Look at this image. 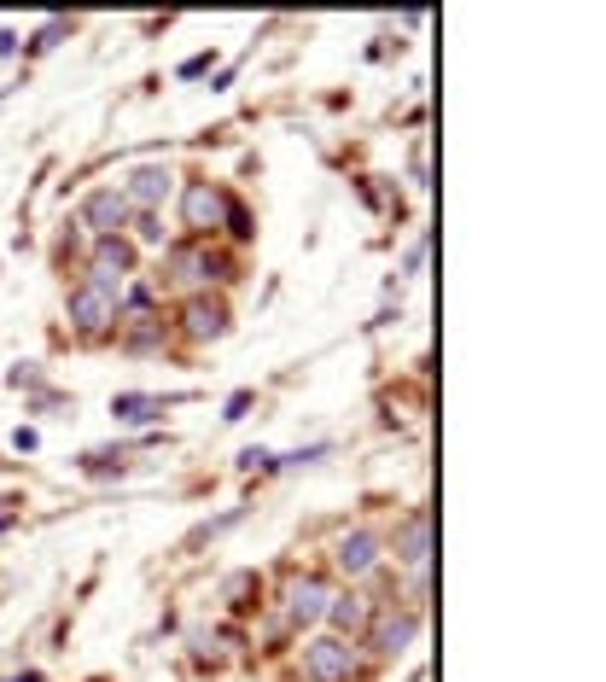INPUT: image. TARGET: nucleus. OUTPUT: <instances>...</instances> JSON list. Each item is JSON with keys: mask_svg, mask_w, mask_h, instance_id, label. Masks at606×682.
Masks as SVG:
<instances>
[{"mask_svg": "<svg viewBox=\"0 0 606 682\" xmlns=\"http://www.w3.org/2000/svg\"><path fill=\"white\" fill-rule=\"evenodd\" d=\"M414 630H420V613H379L373 618V648L379 653H403L408 642H414Z\"/></svg>", "mask_w": 606, "mask_h": 682, "instance_id": "obj_9", "label": "nucleus"}, {"mask_svg": "<svg viewBox=\"0 0 606 682\" xmlns=\"http://www.w3.org/2000/svg\"><path fill=\"white\" fill-rule=\"evenodd\" d=\"M169 181L175 175L164 170V164H140V170H129V181H123V199L140 210H158L169 199Z\"/></svg>", "mask_w": 606, "mask_h": 682, "instance_id": "obj_7", "label": "nucleus"}, {"mask_svg": "<svg viewBox=\"0 0 606 682\" xmlns=\"http://www.w3.org/2000/svg\"><path fill=\"white\" fill-rule=\"evenodd\" d=\"M263 583H257V572H234V578L222 583V601H234V607H251V595H257Z\"/></svg>", "mask_w": 606, "mask_h": 682, "instance_id": "obj_15", "label": "nucleus"}, {"mask_svg": "<svg viewBox=\"0 0 606 682\" xmlns=\"http://www.w3.org/2000/svg\"><path fill=\"white\" fill-rule=\"evenodd\" d=\"M135 269V251L123 245V239L111 234L94 245V263H88V280H100V286H111V280H123V274Z\"/></svg>", "mask_w": 606, "mask_h": 682, "instance_id": "obj_8", "label": "nucleus"}, {"mask_svg": "<svg viewBox=\"0 0 606 682\" xmlns=\"http://www.w3.org/2000/svg\"><path fill=\"white\" fill-rule=\"evenodd\" d=\"M327 601H333V583L315 578V572L286 583V618H292V624H315V618H327Z\"/></svg>", "mask_w": 606, "mask_h": 682, "instance_id": "obj_6", "label": "nucleus"}, {"mask_svg": "<svg viewBox=\"0 0 606 682\" xmlns=\"http://www.w3.org/2000/svg\"><path fill=\"white\" fill-rule=\"evenodd\" d=\"M140 239H146V245H158V239H164V222H158V210H146V216H140Z\"/></svg>", "mask_w": 606, "mask_h": 682, "instance_id": "obj_16", "label": "nucleus"}, {"mask_svg": "<svg viewBox=\"0 0 606 682\" xmlns=\"http://www.w3.org/2000/svg\"><path fill=\"white\" fill-rule=\"evenodd\" d=\"M169 269H175V280H193V286H199V280H216L222 263L204 257L199 245H175V251H169Z\"/></svg>", "mask_w": 606, "mask_h": 682, "instance_id": "obj_11", "label": "nucleus"}, {"mask_svg": "<svg viewBox=\"0 0 606 682\" xmlns=\"http://www.w3.org/2000/svg\"><path fill=\"white\" fill-rule=\"evenodd\" d=\"M111 414H117V420H158V414H164V397H135V391H129V397H117V403H111Z\"/></svg>", "mask_w": 606, "mask_h": 682, "instance_id": "obj_13", "label": "nucleus"}, {"mask_svg": "<svg viewBox=\"0 0 606 682\" xmlns=\"http://www.w3.org/2000/svg\"><path fill=\"white\" fill-rule=\"evenodd\" d=\"M379 566V537L373 531H350V537H338V572H350V578H362Z\"/></svg>", "mask_w": 606, "mask_h": 682, "instance_id": "obj_10", "label": "nucleus"}, {"mask_svg": "<svg viewBox=\"0 0 606 682\" xmlns=\"http://www.w3.org/2000/svg\"><path fill=\"white\" fill-rule=\"evenodd\" d=\"M327 613H333L338 630H362L368 607H362V595H333V601H327Z\"/></svg>", "mask_w": 606, "mask_h": 682, "instance_id": "obj_14", "label": "nucleus"}, {"mask_svg": "<svg viewBox=\"0 0 606 682\" xmlns=\"http://www.w3.org/2000/svg\"><path fill=\"white\" fill-rule=\"evenodd\" d=\"M426 554H432V513L420 508L414 519H408V531H403V560L414 566V572H426Z\"/></svg>", "mask_w": 606, "mask_h": 682, "instance_id": "obj_12", "label": "nucleus"}, {"mask_svg": "<svg viewBox=\"0 0 606 682\" xmlns=\"http://www.w3.org/2000/svg\"><path fill=\"white\" fill-rule=\"evenodd\" d=\"M12 53H18V35H12V30H0V59H12Z\"/></svg>", "mask_w": 606, "mask_h": 682, "instance_id": "obj_19", "label": "nucleus"}, {"mask_svg": "<svg viewBox=\"0 0 606 682\" xmlns=\"http://www.w3.org/2000/svg\"><path fill=\"white\" fill-rule=\"evenodd\" d=\"M129 199H123V187H100V193H88L82 199V228H94L100 239H111L123 222H129Z\"/></svg>", "mask_w": 606, "mask_h": 682, "instance_id": "obj_5", "label": "nucleus"}, {"mask_svg": "<svg viewBox=\"0 0 606 682\" xmlns=\"http://www.w3.org/2000/svg\"><path fill=\"white\" fill-rule=\"evenodd\" d=\"M228 327H234V309L222 304V298H187V304H181V333H187V339H222V333H228Z\"/></svg>", "mask_w": 606, "mask_h": 682, "instance_id": "obj_4", "label": "nucleus"}, {"mask_svg": "<svg viewBox=\"0 0 606 682\" xmlns=\"http://www.w3.org/2000/svg\"><path fill=\"white\" fill-rule=\"evenodd\" d=\"M245 409H251V391H234V397H228V414H222V420H239Z\"/></svg>", "mask_w": 606, "mask_h": 682, "instance_id": "obj_17", "label": "nucleus"}, {"mask_svg": "<svg viewBox=\"0 0 606 682\" xmlns=\"http://www.w3.org/2000/svg\"><path fill=\"white\" fill-rule=\"evenodd\" d=\"M65 315H70V327H76V333L100 339L105 327L123 315V304H117V286H100V280H82V286H70Z\"/></svg>", "mask_w": 606, "mask_h": 682, "instance_id": "obj_1", "label": "nucleus"}, {"mask_svg": "<svg viewBox=\"0 0 606 682\" xmlns=\"http://www.w3.org/2000/svg\"><path fill=\"white\" fill-rule=\"evenodd\" d=\"M12 682H41V677H35V671H30V677H12Z\"/></svg>", "mask_w": 606, "mask_h": 682, "instance_id": "obj_20", "label": "nucleus"}, {"mask_svg": "<svg viewBox=\"0 0 606 682\" xmlns=\"http://www.w3.org/2000/svg\"><path fill=\"white\" fill-rule=\"evenodd\" d=\"M228 210H234V199H228L216 181H187V193H181V216H187V228H193V234L222 228V222H228Z\"/></svg>", "mask_w": 606, "mask_h": 682, "instance_id": "obj_2", "label": "nucleus"}, {"mask_svg": "<svg viewBox=\"0 0 606 682\" xmlns=\"http://www.w3.org/2000/svg\"><path fill=\"white\" fill-rule=\"evenodd\" d=\"M204 70H210V53H199V59H187V65H181V82H193V76H204Z\"/></svg>", "mask_w": 606, "mask_h": 682, "instance_id": "obj_18", "label": "nucleus"}, {"mask_svg": "<svg viewBox=\"0 0 606 682\" xmlns=\"http://www.w3.org/2000/svg\"><path fill=\"white\" fill-rule=\"evenodd\" d=\"M303 671L315 682H350V671H356V653H350V642L344 636H315L309 648H303Z\"/></svg>", "mask_w": 606, "mask_h": 682, "instance_id": "obj_3", "label": "nucleus"}]
</instances>
